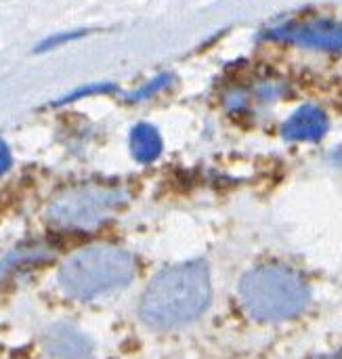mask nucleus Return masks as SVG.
Returning a JSON list of instances; mask_svg holds the SVG:
<instances>
[{"label": "nucleus", "mask_w": 342, "mask_h": 359, "mask_svg": "<svg viewBox=\"0 0 342 359\" xmlns=\"http://www.w3.org/2000/svg\"><path fill=\"white\" fill-rule=\"evenodd\" d=\"M130 151L141 164L153 162L162 154V137L149 124H139L130 133Z\"/></svg>", "instance_id": "nucleus-8"}, {"label": "nucleus", "mask_w": 342, "mask_h": 359, "mask_svg": "<svg viewBox=\"0 0 342 359\" xmlns=\"http://www.w3.org/2000/svg\"><path fill=\"white\" fill-rule=\"evenodd\" d=\"M132 273L135 263L128 252L99 244L67 259L59 271V284L74 299H95L126 286Z\"/></svg>", "instance_id": "nucleus-3"}, {"label": "nucleus", "mask_w": 342, "mask_h": 359, "mask_svg": "<svg viewBox=\"0 0 342 359\" xmlns=\"http://www.w3.org/2000/svg\"><path fill=\"white\" fill-rule=\"evenodd\" d=\"M244 309L259 322H284L299 316L309 301V288L301 273L284 265H263L240 282Z\"/></svg>", "instance_id": "nucleus-2"}, {"label": "nucleus", "mask_w": 342, "mask_h": 359, "mask_svg": "<svg viewBox=\"0 0 342 359\" xmlns=\"http://www.w3.org/2000/svg\"><path fill=\"white\" fill-rule=\"evenodd\" d=\"M334 160H336L338 164H342V147L336 151V154H334Z\"/></svg>", "instance_id": "nucleus-10"}, {"label": "nucleus", "mask_w": 342, "mask_h": 359, "mask_svg": "<svg viewBox=\"0 0 342 359\" xmlns=\"http://www.w3.org/2000/svg\"><path fill=\"white\" fill-rule=\"evenodd\" d=\"M212 288L206 263L191 261L162 271L141 299V318L147 326L170 330L200 318L210 305Z\"/></svg>", "instance_id": "nucleus-1"}, {"label": "nucleus", "mask_w": 342, "mask_h": 359, "mask_svg": "<svg viewBox=\"0 0 342 359\" xmlns=\"http://www.w3.org/2000/svg\"><path fill=\"white\" fill-rule=\"evenodd\" d=\"M326 130L328 116L315 105H303L301 109H296L282 128L288 141H320Z\"/></svg>", "instance_id": "nucleus-7"}, {"label": "nucleus", "mask_w": 342, "mask_h": 359, "mask_svg": "<svg viewBox=\"0 0 342 359\" xmlns=\"http://www.w3.org/2000/svg\"><path fill=\"white\" fill-rule=\"evenodd\" d=\"M275 38L292 40L305 46L324 48V50H341L342 48V23L336 21H294L286 23L271 32Z\"/></svg>", "instance_id": "nucleus-5"}, {"label": "nucleus", "mask_w": 342, "mask_h": 359, "mask_svg": "<svg viewBox=\"0 0 342 359\" xmlns=\"http://www.w3.org/2000/svg\"><path fill=\"white\" fill-rule=\"evenodd\" d=\"M11 162H13V158H11L8 145L4 141H0V175H4L11 168Z\"/></svg>", "instance_id": "nucleus-9"}, {"label": "nucleus", "mask_w": 342, "mask_h": 359, "mask_svg": "<svg viewBox=\"0 0 342 359\" xmlns=\"http://www.w3.org/2000/svg\"><path fill=\"white\" fill-rule=\"evenodd\" d=\"M126 196L118 187L84 185L61 194L48 206V219L67 229H88L109 219Z\"/></svg>", "instance_id": "nucleus-4"}, {"label": "nucleus", "mask_w": 342, "mask_h": 359, "mask_svg": "<svg viewBox=\"0 0 342 359\" xmlns=\"http://www.w3.org/2000/svg\"><path fill=\"white\" fill-rule=\"evenodd\" d=\"M322 359H342V353H336V355H328V358H322Z\"/></svg>", "instance_id": "nucleus-11"}, {"label": "nucleus", "mask_w": 342, "mask_h": 359, "mask_svg": "<svg viewBox=\"0 0 342 359\" xmlns=\"http://www.w3.org/2000/svg\"><path fill=\"white\" fill-rule=\"evenodd\" d=\"M44 351L50 359H88L93 345L74 326L59 324L44 334Z\"/></svg>", "instance_id": "nucleus-6"}]
</instances>
